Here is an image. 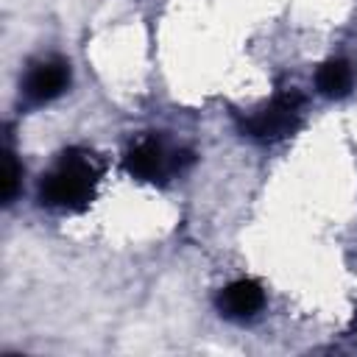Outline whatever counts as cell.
<instances>
[{"label": "cell", "instance_id": "obj_6", "mask_svg": "<svg viewBox=\"0 0 357 357\" xmlns=\"http://www.w3.org/2000/svg\"><path fill=\"white\" fill-rule=\"evenodd\" d=\"M315 86L324 98H346L354 86V67L346 59H326L315 73Z\"/></svg>", "mask_w": 357, "mask_h": 357}, {"label": "cell", "instance_id": "obj_2", "mask_svg": "<svg viewBox=\"0 0 357 357\" xmlns=\"http://www.w3.org/2000/svg\"><path fill=\"white\" fill-rule=\"evenodd\" d=\"M301 95L296 89H282L273 95L271 103H265L259 112L243 120V134L257 142H276L290 137L301 123Z\"/></svg>", "mask_w": 357, "mask_h": 357}, {"label": "cell", "instance_id": "obj_4", "mask_svg": "<svg viewBox=\"0 0 357 357\" xmlns=\"http://www.w3.org/2000/svg\"><path fill=\"white\" fill-rule=\"evenodd\" d=\"M67 86H70V64L59 56H45L25 70L20 89H22L25 103L42 106V103L56 100Z\"/></svg>", "mask_w": 357, "mask_h": 357}, {"label": "cell", "instance_id": "obj_7", "mask_svg": "<svg viewBox=\"0 0 357 357\" xmlns=\"http://www.w3.org/2000/svg\"><path fill=\"white\" fill-rule=\"evenodd\" d=\"M20 176H22V170H20L17 159H14V153L6 151V170H3V201L6 204L14 201V195L20 190Z\"/></svg>", "mask_w": 357, "mask_h": 357}, {"label": "cell", "instance_id": "obj_3", "mask_svg": "<svg viewBox=\"0 0 357 357\" xmlns=\"http://www.w3.org/2000/svg\"><path fill=\"white\" fill-rule=\"evenodd\" d=\"M190 162H192L190 151H167V145L156 137H139L137 142L128 145L123 156L126 173L139 181H159L173 170L181 173V167Z\"/></svg>", "mask_w": 357, "mask_h": 357}, {"label": "cell", "instance_id": "obj_1", "mask_svg": "<svg viewBox=\"0 0 357 357\" xmlns=\"http://www.w3.org/2000/svg\"><path fill=\"white\" fill-rule=\"evenodd\" d=\"M100 178V165L95 153L84 148H67L39 181V201L50 209L78 212L89 206L95 184Z\"/></svg>", "mask_w": 357, "mask_h": 357}, {"label": "cell", "instance_id": "obj_5", "mask_svg": "<svg viewBox=\"0 0 357 357\" xmlns=\"http://www.w3.org/2000/svg\"><path fill=\"white\" fill-rule=\"evenodd\" d=\"M262 307H265V293L254 279H237L218 293V310L231 321L254 318Z\"/></svg>", "mask_w": 357, "mask_h": 357}]
</instances>
